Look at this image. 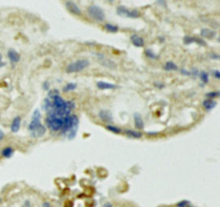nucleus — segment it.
<instances>
[{"label":"nucleus","instance_id":"cd10ccee","mask_svg":"<svg viewBox=\"0 0 220 207\" xmlns=\"http://www.w3.org/2000/svg\"><path fill=\"white\" fill-rule=\"evenodd\" d=\"M145 56L148 58H150V59L155 60V59H158V55H156L154 52H152V50H145Z\"/></svg>","mask_w":220,"mask_h":207},{"label":"nucleus","instance_id":"f8f14e48","mask_svg":"<svg viewBox=\"0 0 220 207\" xmlns=\"http://www.w3.org/2000/svg\"><path fill=\"white\" fill-rule=\"evenodd\" d=\"M130 41H131V43L133 44L134 46H136V47H143L144 44H145L144 39L142 36H138V34H132V36H130Z\"/></svg>","mask_w":220,"mask_h":207},{"label":"nucleus","instance_id":"37998d69","mask_svg":"<svg viewBox=\"0 0 220 207\" xmlns=\"http://www.w3.org/2000/svg\"><path fill=\"white\" fill-rule=\"evenodd\" d=\"M3 139H5V133L2 130H0V141H2Z\"/></svg>","mask_w":220,"mask_h":207},{"label":"nucleus","instance_id":"a878e982","mask_svg":"<svg viewBox=\"0 0 220 207\" xmlns=\"http://www.w3.org/2000/svg\"><path fill=\"white\" fill-rule=\"evenodd\" d=\"M76 87H77L76 83H68V84H67L66 86H65L64 91H65V92H69V91H73V90H75V89H76Z\"/></svg>","mask_w":220,"mask_h":207},{"label":"nucleus","instance_id":"20e7f679","mask_svg":"<svg viewBox=\"0 0 220 207\" xmlns=\"http://www.w3.org/2000/svg\"><path fill=\"white\" fill-rule=\"evenodd\" d=\"M66 118V117H65ZM65 118H58V117H52V116H46L45 123L46 127L50 130L56 132V131H60L64 126V119Z\"/></svg>","mask_w":220,"mask_h":207},{"label":"nucleus","instance_id":"7c9ffc66","mask_svg":"<svg viewBox=\"0 0 220 207\" xmlns=\"http://www.w3.org/2000/svg\"><path fill=\"white\" fill-rule=\"evenodd\" d=\"M140 11H138V10H131L130 11V18H138L140 17Z\"/></svg>","mask_w":220,"mask_h":207},{"label":"nucleus","instance_id":"ddd939ff","mask_svg":"<svg viewBox=\"0 0 220 207\" xmlns=\"http://www.w3.org/2000/svg\"><path fill=\"white\" fill-rule=\"evenodd\" d=\"M97 87L101 90H113V89H116L117 86L113 83H107V82H103V81H100V82H97Z\"/></svg>","mask_w":220,"mask_h":207},{"label":"nucleus","instance_id":"aec40b11","mask_svg":"<svg viewBox=\"0 0 220 207\" xmlns=\"http://www.w3.org/2000/svg\"><path fill=\"white\" fill-rule=\"evenodd\" d=\"M163 69L166 71H176V70H179L178 66H177L175 62L173 61H166V64L163 66Z\"/></svg>","mask_w":220,"mask_h":207},{"label":"nucleus","instance_id":"7ed1b4c3","mask_svg":"<svg viewBox=\"0 0 220 207\" xmlns=\"http://www.w3.org/2000/svg\"><path fill=\"white\" fill-rule=\"evenodd\" d=\"M87 13L89 14L93 19H95L96 22H103L105 19V13L103 11L102 8H100L99 5H91L87 9Z\"/></svg>","mask_w":220,"mask_h":207},{"label":"nucleus","instance_id":"c756f323","mask_svg":"<svg viewBox=\"0 0 220 207\" xmlns=\"http://www.w3.org/2000/svg\"><path fill=\"white\" fill-rule=\"evenodd\" d=\"M183 41H184L185 44H191L194 42V38H193V36H184Z\"/></svg>","mask_w":220,"mask_h":207},{"label":"nucleus","instance_id":"a18cd8bd","mask_svg":"<svg viewBox=\"0 0 220 207\" xmlns=\"http://www.w3.org/2000/svg\"><path fill=\"white\" fill-rule=\"evenodd\" d=\"M102 207H113V204H112V203H105V204L104 205H103V206Z\"/></svg>","mask_w":220,"mask_h":207},{"label":"nucleus","instance_id":"1a4fd4ad","mask_svg":"<svg viewBox=\"0 0 220 207\" xmlns=\"http://www.w3.org/2000/svg\"><path fill=\"white\" fill-rule=\"evenodd\" d=\"M99 117L100 119L102 121H104V122H112V121H113V115H112L111 112L107 111V109H101V111L99 112Z\"/></svg>","mask_w":220,"mask_h":207},{"label":"nucleus","instance_id":"e433bc0d","mask_svg":"<svg viewBox=\"0 0 220 207\" xmlns=\"http://www.w3.org/2000/svg\"><path fill=\"white\" fill-rule=\"evenodd\" d=\"M43 89L44 90H50V83H48V81H45L43 83Z\"/></svg>","mask_w":220,"mask_h":207},{"label":"nucleus","instance_id":"bb28decb","mask_svg":"<svg viewBox=\"0 0 220 207\" xmlns=\"http://www.w3.org/2000/svg\"><path fill=\"white\" fill-rule=\"evenodd\" d=\"M219 96L220 93L218 92V91H209V92H207L206 95H205L206 99H211V100H215V99L218 98Z\"/></svg>","mask_w":220,"mask_h":207},{"label":"nucleus","instance_id":"412c9836","mask_svg":"<svg viewBox=\"0 0 220 207\" xmlns=\"http://www.w3.org/2000/svg\"><path fill=\"white\" fill-rule=\"evenodd\" d=\"M197 76L200 78L201 82L203 83V85L207 84V83L209 82V75L206 71H199V75H197Z\"/></svg>","mask_w":220,"mask_h":207},{"label":"nucleus","instance_id":"58836bf2","mask_svg":"<svg viewBox=\"0 0 220 207\" xmlns=\"http://www.w3.org/2000/svg\"><path fill=\"white\" fill-rule=\"evenodd\" d=\"M190 75H194V76H197V75H199V71H197V69H192V70L190 71Z\"/></svg>","mask_w":220,"mask_h":207},{"label":"nucleus","instance_id":"2f4dec72","mask_svg":"<svg viewBox=\"0 0 220 207\" xmlns=\"http://www.w3.org/2000/svg\"><path fill=\"white\" fill-rule=\"evenodd\" d=\"M177 207H190V202L189 201H180V202L177 203Z\"/></svg>","mask_w":220,"mask_h":207},{"label":"nucleus","instance_id":"9b49d317","mask_svg":"<svg viewBox=\"0 0 220 207\" xmlns=\"http://www.w3.org/2000/svg\"><path fill=\"white\" fill-rule=\"evenodd\" d=\"M46 133V127L44 125H41L40 127H38L36 130H33L32 132H30V134H31L32 137H34V139H40V137L44 136Z\"/></svg>","mask_w":220,"mask_h":207},{"label":"nucleus","instance_id":"2eb2a0df","mask_svg":"<svg viewBox=\"0 0 220 207\" xmlns=\"http://www.w3.org/2000/svg\"><path fill=\"white\" fill-rule=\"evenodd\" d=\"M133 119H134V126L138 130H143L144 129V121L142 116L138 113H135L133 115Z\"/></svg>","mask_w":220,"mask_h":207},{"label":"nucleus","instance_id":"f03ea898","mask_svg":"<svg viewBox=\"0 0 220 207\" xmlns=\"http://www.w3.org/2000/svg\"><path fill=\"white\" fill-rule=\"evenodd\" d=\"M90 64V62L87 59H79L75 60V61L71 62L67 66L66 71L67 73H76V72H81V71L87 69Z\"/></svg>","mask_w":220,"mask_h":207},{"label":"nucleus","instance_id":"393cba45","mask_svg":"<svg viewBox=\"0 0 220 207\" xmlns=\"http://www.w3.org/2000/svg\"><path fill=\"white\" fill-rule=\"evenodd\" d=\"M104 29L107 30V31H109V32H112V33H116V32H118L119 28H118V26H116V25L107 23L104 25Z\"/></svg>","mask_w":220,"mask_h":207},{"label":"nucleus","instance_id":"a19ab883","mask_svg":"<svg viewBox=\"0 0 220 207\" xmlns=\"http://www.w3.org/2000/svg\"><path fill=\"white\" fill-rule=\"evenodd\" d=\"M155 86L158 87V88H163L164 84H162V83H155Z\"/></svg>","mask_w":220,"mask_h":207},{"label":"nucleus","instance_id":"473e14b6","mask_svg":"<svg viewBox=\"0 0 220 207\" xmlns=\"http://www.w3.org/2000/svg\"><path fill=\"white\" fill-rule=\"evenodd\" d=\"M194 42H197V43L201 46H206V42H205L202 38H194Z\"/></svg>","mask_w":220,"mask_h":207},{"label":"nucleus","instance_id":"c85d7f7f","mask_svg":"<svg viewBox=\"0 0 220 207\" xmlns=\"http://www.w3.org/2000/svg\"><path fill=\"white\" fill-rule=\"evenodd\" d=\"M56 96H59V90L58 89H52V90H48V95L46 98H48L50 100H53Z\"/></svg>","mask_w":220,"mask_h":207},{"label":"nucleus","instance_id":"39448f33","mask_svg":"<svg viewBox=\"0 0 220 207\" xmlns=\"http://www.w3.org/2000/svg\"><path fill=\"white\" fill-rule=\"evenodd\" d=\"M42 125L41 122V112L40 109H34L33 113H32V117L31 120H30L29 125H28V131L32 132L33 130H36L38 127Z\"/></svg>","mask_w":220,"mask_h":207},{"label":"nucleus","instance_id":"4be33fe9","mask_svg":"<svg viewBox=\"0 0 220 207\" xmlns=\"http://www.w3.org/2000/svg\"><path fill=\"white\" fill-rule=\"evenodd\" d=\"M42 109H44V111L47 113V112H50L51 109H53V103H52V100H50L48 98H45L43 100V103H42Z\"/></svg>","mask_w":220,"mask_h":207},{"label":"nucleus","instance_id":"a211bd4d","mask_svg":"<svg viewBox=\"0 0 220 207\" xmlns=\"http://www.w3.org/2000/svg\"><path fill=\"white\" fill-rule=\"evenodd\" d=\"M125 133L129 137H132V139H141L142 135H143L142 132H140V131H134V130H131V129L125 130Z\"/></svg>","mask_w":220,"mask_h":207},{"label":"nucleus","instance_id":"5701e85b","mask_svg":"<svg viewBox=\"0 0 220 207\" xmlns=\"http://www.w3.org/2000/svg\"><path fill=\"white\" fill-rule=\"evenodd\" d=\"M215 34L216 32L214 31V30L207 29V28L201 30V36H202V38H209V39H211V38H214Z\"/></svg>","mask_w":220,"mask_h":207},{"label":"nucleus","instance_id":"72a5a7b5","mask_svg":"<svg viewBox=\"0 0 220 207\" xmlns=\"http://www.w3.org/2000/svg\"><path fill=\"white\" fill-rule=\"evenodd\" d=\"M67 104H68V107L71 109V111L75 109V102H74V101H72V100H68V101H67Z\"/></svg>","mask_w":220,"mask_h":207},{"label":"nucleus","instance_id":"6ab92c4d","mask_svg":"<svg viewBox=\"0 0 220 207\" xmlns=\"http://www.w3.org/2000/svg\"><path fill=\"white\" fill-rule=\"evenodd\" d=\"M14 154V149L13 147H11V146H7V147H5L2 149V151H1V155H2L3 158H7V159H9V158H11L12 156H13Z\"/></svg>","mask_w":220,"mask_h":207},{"label":"nucleus","instance_id":"0eeeda50","mask_svg":"<svg viewBox=\"0 0 220 207\" xmlns=\"http://www.w3.org/2000/svg\"><path fill=\"white\" fill-rule=\"evenodd\" d=\"M97 57H98V59H99V61H100V64H102V66H104V67H107V68H109V69H114L115 68V64H114L112 60H110V59H107V57H105L104 55H102L101 53L100 54H97Z\"/></svg>","mask_w":220,"mask_h":207},{"label":"nucleus","instance_id":"ea45409f","mask_svg":"<svg viewBox=\"0 0 220 207\" xmlns=\"http://www.w3.org/2000/svg\"><path fill=\"white\" fill-rule=\"evenodd\" d=\"M5 62H3L2 60V55H1V53H0V68H2V67H5Z\"/></svg>","mask_w":220,"mask_h":207},{"label":"nucleus","instance_id":"c9c22d12","mask_svg":"<svg viewBox=\"0 0 220 207\" xmlns=\"http://www.w3.org/2000/svg\"><path fill=\"white\" fill-rule=\"evenodd\" d=\"M213 75L215 76L216 80H220V73H219V70H215L213 72Z\"/></svg>","mask_w":220,"mask_h":207},{"label":"nucleus","instance_id":"f3484780","mask_svg":"<svg viewBox=\"0 0 220 207\" xmlns=\"http://www.w3.org/2000/svg\"><path fill=\"white\" fill-rule=\"evenodd\" d=\"M217 102L215 100H211V99H206V100L203 101V107H204L206 111H211L213 109H215Z\"/></svg>","mask_w":220,"mask_h":207},{"label":"nucleus","instance_id":"79ce46f5","mask_svg":"<svg viewBox=\"0 0 220 207\" xmlns=\"http://www.w3.org/2000/svg\"><path fill=\"white\" fill-rule=\"evenodd\" d=\"M209 56H211V58H213V59H218V58H219V55L217 54H211Z\"/></svg>","mask_w":220,"mask_h":207},{"label":"nucleus","instance_id":"dca6fc26","mask_svg":"<svg viewBox=\"0 0 220 207\" xmlns=\"http://www.w3.org/2000/svg\"><path fill=\"white\" fill-rule=\"evenodd\" d=\"M130 11H131V10L128 9V8L125 7V5H118L117 9H116V12H117L118 15L123 16V17H129Z\"/></svg>","mask_w":220,"mask_h":207},{"label":"nucleus","instance_id":"f704fd0d","mask_svg":"<svg viewBox=\"0 0 220 207\" xmlns=\"http://www.w3.org/2000/svg\"><path fill=\"white\" fill-rule=\"evenodd\" d=\"M179 72H180V74L182 75H187V76L190 75V71L186 70V69H179Z\"/></svg>","mask_w":220,"mask_h":207},{"label":"nucleus","instance_id":"c03bdc74","mask_svg":"<svg viewBox=\"0 0 220 207\" xmlns=\"http://www.w3.org/2000/svg\"><path fill=\"white\" fill-rule=\"evenodd\" d=\"M42 207H52V206H51V204L48 202H44L43 204H42Z\"/></svg>","mask_w":220,"mask_h":207},{"label":"nucleus","instance_id":"9d476101","mask_svg":"<svg viewBox=\"0 0 220 207\" xmlns=\"http://www.w3.org/2000/svg\"><path fill=\"white\" fill-rule=\"evenodd\" d=\"M8 58H9V60L11 61L12 64H17V62L19 61V59H21V56H19V54H18V53L16 52L15 50H13V48H10V50H8Z\"/></svg>","mask_w":220,"mask_h":207},{"label":"nucleus","instance_id":"b1692460","mask_svg":"<svg viewBox=\"0 0 220 207\" xmlns=\"http://www.w3.org/2000/svg\"><path fill=\"white\" fill-rule=\"evenodd\" d=\"M105 129H107V131H111L112 133H115V134H120V133L123 132L120 128L116 127V126H113V125H107L105 126Z\"/></svg>","mask_w":220,"mask_h":207},{"label":"nucleus","instance_id":"423d86ee","mask_svg":"<svg viewBox=\"0 0 220 207\" xmlns=\"http://www.w3.org/2000/svg\"><path fill=\"white\" fill-rule=\"evenodd\" d=\"M52 103H53V107H54L55 109H70L68 107V104H67V101L64 100V99L60 97V95L55 97L52 100Z\"/></svg>","mask_w":220,"mask_h":207},{"label":"nucleus","instance_id":"f257e3e1","mask_svg":"<svg viewBox=\"0 0 220 207\" xmlns=\"http://www.w3.org/2000/svg\"><path fill=\"white\" fill-rule=\"evenodd\" d=\"M79 117L76 115H69L64 119V126L61 128V134L67 135L69 140H73L76 135L77 127H79Z\"/></svg>","mask_w":220,"mask_h":207},{"label":"nucleus","instance_id":"6e6552de","mask_svg":"<svg viewBox=\"0 0 220 207\" xmlns=\"http://www.w3.org/2000/svg\"><path fill=\"white\" fill-rule=\"evenodd\" d=\"M66 8L68 9V11H70L74 15H81L82 14V10L79 9V5L73 1H66Z\"/></svg>","mask_w":220,"mask_h":207},{"label":"nucleus","instance_id":"49530a36","mask_svg":"<svg viewBox=\"0 0 220 207\" xmlns=\"http://www.w3.org/2000/svg\"><path fill=\"white\" fill-rule=\"evenodd\" d=\"M0 203H1V198H0Z\"/></svg>","mask_w":220,"mask_h":207},{"label":"nucleus","instance_id":"4c0bfd02","mask_svg":"<svg viewBox=\"0 0 220 207\" xmlns=\"http://www.w3.org/2000/svg\"><path fill=\"white\" fill-rule=\"evenodd\" d=\"M22 207H31V203H30V201L29 200H26L25 202H24V204H23V206Z\"/></svg>","mask_w":220,"mask_h":207},{"label":"nucleus","instance_id":"4468645a","mask_svg":"<svg viewBox=\"0 0 220 207\" xmlns=\"http://www.w3.org/2000/svg\"><path fill=\"white\" fill-rule=\"evenodd\" d=\"M21 123H22V118L21 116H15L14 119L12 120L11 123V132L12 133H16L19 131L21 129Z\"/></svg>","mask_w":220,"mask_h":207}]
</instances>
